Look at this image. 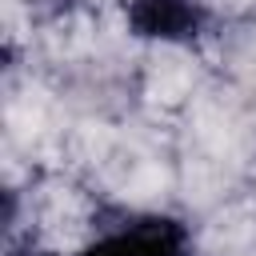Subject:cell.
Segmentation results:
<instances>
[{"label":"cell","mask_w":256,"mask_h":256,"mask_svg":"<svg viewBox=\"0 0 256 256\" xmlns=\"http://www.w3.org/2000/svg\"><path fill=\"white\" fill-rule=\"evenodd\" d=\"M80 256H188V228L168 216H140L96 236Z\"/></svg>","instance_id":"1"},{"label":"cell","mask_w":256,"mask_h":256,"mask_svg":"<svg viewBox=\"0 0 256 256\" xmlns=\"http://www.w3.org/2000/svg\"><path fill=\"white\" fill-rule=\"evenodd\" d=\"M8 256H52V252H36V248H12Z\"/></svg>","instance_id":"2"}]
</instances>
